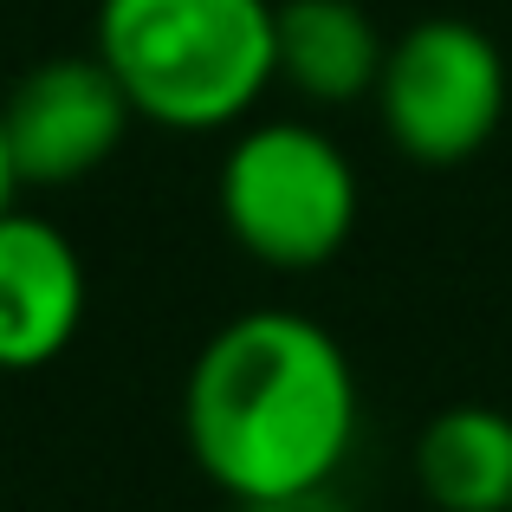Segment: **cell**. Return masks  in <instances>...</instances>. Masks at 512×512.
Masks as SVG:
<instances>
[{
    "label": "cell",
    "instance_id": "cell-1",
    "mask_svg": "<svg viewBox=\"0 0 512 512\" xmlns=\"http://www.w3.org/2000/svg\"><path fill=\"white\" fill-rule=\"evenodd\" d=\"M363 428L350 350L318 318L260 305L195 350L182 383V441L234 506L325 493Z\"/></svg>",
    "mask_w": 512,
    "mask_h": 512
},
{
    "label": "cell",
    "instance_id": "cell-2",
    "mask_svg": "<svg viewBox=\"0 0 512 512\" xmlns=\"http://www.w3.org/2000/svg\"><path fill=\"white\" fill-rule=\"evenodd\" d=\"M279 0H98L91 52L124 85L137 124L208 137L240 130L273 78Z\"/></svg>",
    "mask_w": 512,
    "mask_h": 512
},
{
    "label": "cell",
    "instance_id": "cell-3",
    "mask_svg": "<svg viewBox=\"0 0 512 512\" xmlns=\"http://www.w3.org/2000/svg\"><path fill=\"white\" fill-rule=\"evenodd\" d=\"M221 227L273 273H318L350 247L363 214L357 163L305 117H247L214 175Z\"/></svg>",
    "mask_w": 512,
    "mask_h": 512
},
{
    "label": "cell",
    "instance_id": "cell-4",
    "mask_svg": "<svg viewBox=\"0 0 512 512\" xmlns=\"http://www.w3.org/2000/svg\"><path fill=\"white\" fill-rule=\"evenodd\" d=\"M506 98H512L506 52L493 46V33H480L474 20H454V13L402 26L383 52V78L370 91L389 150L422 169L474 163L500 137Z\"/></svg>",
    "mask_w": 512,
    "mask_h": 512
},
{
    "label": "cell",
    "instance_id": "cell-5",
    "mask_svg": "<svg viewBox=\"0 0 512 512\" xmlns=\"http://www.w3.org/2000/svg\"><path fill=\"white\" fill-rule=\"evenodd\" d=\"M0 124H7L20 188H72L124 150L137 111L98 52H59L26 65L7 85Z\"/></svg>",
    "mask_w": 512,
    "mask_h": 512
},
{
    "label": "cell",
    "instance_id": "cell-6",
    "mask_svg": "<svg viewBox=\"0 0 512 512\" xmlns=\"http://www.w3.org/2000/svg\"><path fill=\"white\" fill-rule=\"evenodd\" d=\"M91 279L72 234L13 201L0 214V376L52 370L85 331Z\"/></svg>",
    "mask_w": 512,
    "mask_h": 512
},
{
    "label": "cell",
    "instance_id": "cell-7",
    "mask_svg": "<svg viewBox=\"0 0 512 512\" xmlns=\"http://www.w3.org/2000/svg\"><path fill=\"white\" fill-rule=\"evenodd\" d=\"M389 39L357 0H279L273 20V78L318 111L370 98L383 78Z\"/></svg>",
    "mask_w": 512,
    "mask_h": 512
},
{
    "label": "cell",
    "instance_id": "cell-8",
    "mask_svg": "<svg viewBox=\"0 0 512 512\" xmlns=\"http://www.w3.org/2000/svg\"><path fill=\"white\" fill-rule=\"evenodd\" d=\"M415 487L428 512H512V415L448 402L415 435Z\"/></svg>",
    "mask_w": 512,
    "mask_h": 512
},
{
    "label": "cell",
    "instance_id": "cell-9",
    "mask_svg": "<svg viewBox=\"0 0 512 512\" xmlns=\"http://www.w3.org/2000/svg\"><path fill=\"white\" fill-rule=\"evenodd\" d=\"M240 512H350L338 493H292V500H266V506H240Z\"/></svg>",
    "mask_w": 512,
    "mask_h": 512
},
{
    "label": "cell",
    "instance_id": "cell-10",
    "mask_svg": "<svg viewBox=\"0 0 512 512\" xmlns=\"http://www.w3.org/2000/svg\"><path fill=\"white\" fill-rule=\"evenodd\" d=\"M20 201V169H13V150H7V124H0V214Z\"/></svg>",
    "mask_w": 512,
    "mask_h": 512
}]
</instances>
